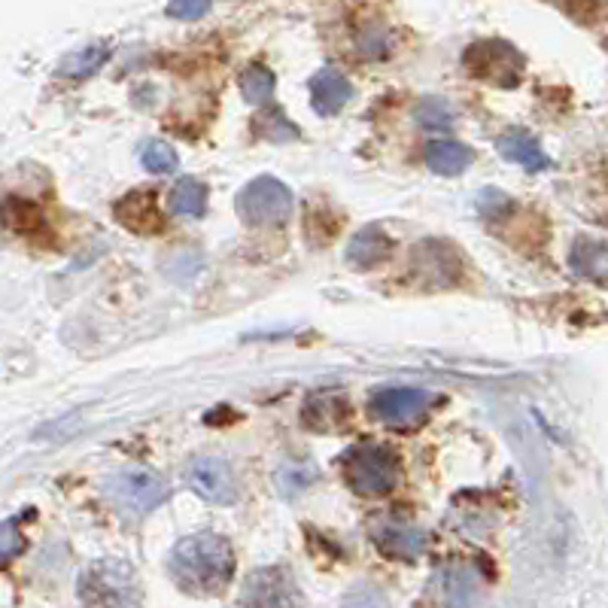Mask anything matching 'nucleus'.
<instances>
[{"instance_id":"obj_8","label":"nucleus","mask_w":608,"mask_h":608,"mask_svg":"<svg viewBox=\"0 0 608 608\" xmlns=\"http://www.w3.org/2000/svg\"><path fill=\"white\" fill-rule=\"evenodd\" d=\"M186 484L214 506H235L238 502V478L222 456H195L186 466Z\"/></svg>"},{"instance_id":"obj_3","label":"nucleus","mask_w":608,"mask_h":608,"mask_svg":"<svg viewBox=\"0 0 608 608\" xmlns=\"http://www.w3.org/2000/svg\"><path fill=\"white\" fill-rule=\"evenodd\" d=\"M79 596L89 608H134L140 599V587L134 572L126 563L101 560L79 578Z\"/></svg>"},{"instance_id":"obj_4","label":"nucleus","mask_w":608,"mask_h":608,"mask_svg":"<svg viewBox=\"0 0 608 608\" xmlns=\"http://www.w3.org/2000/svg\"><path fill=\"white\" fill-rule=\"evenodd\" d=\"M292 192L274 177H256L238 195V216L247 226H283L292 216Z\"/></svg>"},{"instance_id":"obj_2","label":"nucleus","mask_w":608,"mask_h":608,"mask_svg":"<svg viewBox=\"0 0 608 608\" xmlns=\"http://www.w3.org/2000/svg\"><path fill=\"white\" fill-rule=\"evenodd\" d=\"M344 478L359 496L390 493L402 481L399 456L383 444H356L344 456Z\"/></svg>"},{"instance_id":"obj_17","label":"nucleus","mask_w":608,"mask_h":608,"mask_svg":"<svg viewBox=\"0 0 608 608\" xmlns=\"http://www.w3.org/2000/svg\"><path fill=\"white\" fill-rule=\"evenodd\" d=\"M475 152L456 140H432L426 146V165L442 177H459L471 165Z\"/></svg>"},{"instance_id":"obj_29","label":"nucleus","mask_w":608,"mask_h":608,"mask_svg":"<svg viewBox=\"0 0 608 608\" xmlns=\"http://www.w3.org/2000/svg\"><path fill=\"white\" fill-rule=\"evenodd\" d=\"M387 46H390V43H387L383 34H371V31H366V34L359 37V50H362V55H374V58H378V55H387Z\"/></svg>"},{"instance_id":"obj_28","label":"nucleus","mask_w":608,"mask_h":608,"mask_svg":"<svg viewBox=\"0 0 608 608\" xmlns=\"http://www.w3.org/2000/svg\"><path fill=\"white\" fill-rule=\"evenodd\" d=\"M207 13H210V3H202V0H177L167 7L171 19H202Z\"/></svg>"},{"instance_id":"obj_6","label":"nucleus","mask_w":608,"mask_h":608,"mask_svg":"<svg viewBox=\"0 0 608 608\" xmlns=\"http://www.w3.org/2000/svg\"><path fill=\"white\" fill-rule=\"evenodd\" d=\"M463 64L469 67L471 76H478L484 83H493L499 89H514L523 74V55H520L506 40H481L471 43Z\"/></svg>"},{"instance_id":"obj_13","label":"nucleus","mask_w":608,"mask_h":608,"mask_svg":"<svg viewBox=\"0 0 608 608\" xmlns=\"http://www.w3.org/2000/svg\"><path fill=\"white\" fill-rule=\"evenodd\" d=\"M354 98V86L350 79L335 70V67H323L314 79H311V104L319 116L341 113L347 101Z\"/></svg>"},{"instance_id":"obj_5","label":"nucleus","mask_w":608,"mask_h":608,"mask_svg":"<svg viewBox=\"0 0 608 608\" xmlns=\"http://www.w3.org/2000/svg\"><path fill=\"white\" fill-rule=\"evenodd\" d=\"M107 496L131 518H146L167 499V484L146 469H122L104 484Z\"/></svg>"},{"instance_id":"obj_20","label":"nucleus","mask_w":608,"mask_h":608,"mask_svg":"<svg viewBox=\"0 0 608 608\" xmlns=\"http://www.w3.org/2000/svg\"><path fill=\"white\" fill-rule=\"evenodd\" d=\"M167 202H171V210L177 216H204V210H207V186L202 180L183 177L171 189Z\"/></svg>"},{"instance_id":"obj_24","label":"nucleus","mask_w":608,"mask_h":608,"mask_svg":"<svg viewBox=\"0 0 608 608\" xmlns=\"http://www.w3.org/2000/svg\"><path fill=\"white\" fill-rule=\"evenodd\" d=\"M314 466H307V463H286L283 469L278 471V487L283 496H295L302 493L307 484L314 481Z\"/></svg>"},{"instance_id":"obj_27","label":"nucleus","mask_w":608,"mask_h":608,"mask_svg":"<svg viewBox=\"0 0 608 608\" xmlns=\"http://www.w3.org/2000/svg\"><path fill=\"white\" fill-rule=\"evenodd\" d=\"M344 608H390L387 596L378 587H356L354 594L344 599Z\"/></svg>"},{"instance_id":"obj_9","label":"nucleus","mask_w":608,"mask_h":608,"mask_svg":"<svg viewBox=\"0 0 608 608\" xmlns=\"http://www.w3.org/2000/svg\"><path fill=\"white\" fill-rule=\"evenodd\" d=\"M298 590L286 569H259L247 578L241 608H298Z\"/></svg>"},{"instance_id":"obj_23","label":"nucleus","mask_w":608,"mask_h":608,"mask_svg":"<svg viewBox=\"0 0 608 608\" xmlns=\"http://www.w3.org/2000/svg\"><path fill=\"white\" fill-rule=\"evenodd\" d=\"M417 122L423 128H430V131H447V128H454V107L444 101V98H423L417 104Z\"/></svg>"},{"instance_id":"obj_21","label":"nucleus","mask_w":608,"mask_h":608,"mask_svg":"<svg viewBox=\"0 0 608 608\" xmlns=\"http://www.w3.org/2000/svg\"><path fill=\"white\" fill-rule=\"evenodd\" d=\"M274 86H278V79L274 74L268 70L265 64H250V67H243L241 74V91L247 104H265L271 95H274Z\"/></svg>"},{"instance_id":"obj_7","label":"nucleus","mask_w":608,"mask_h":608,"mask_svg":"<svg viewBox=\"0 0 608 608\" xmlns=\"http://www.w3.org/2000/svg\"><path fill=\"white\" fill-rule=\"evenodd\" d=\"M435 395L430 390H417V387H390V390H378L368 402V411L390 430H414L420 426L426 414H430Z\"/></svg>"},{"instance_id":"obj_10","label":"nucleus","mask_w":608,"mask_h":608,"mask_svg":"<svg viewBox=\"0 0 608 608\" xmlns=\"http://www.w3.org/2000/svg\"><path fill=\"white\" fill-rule=\"evenodd\" d=\"M374 545L395 560H417L426 551V532L405 520H378L371 526Z\"/></svg>"},{"instance_id":"obj_15","label":"nucleus","mask_w":608,"mask_h":608,"mask_svg":"<svg viewBox=\"0 0 608 608\" xmlns=\"http://www.w3.org/2000/svg\"><path fill=\"white\" fill-rule=\"evenodd\" d=\"M116 219L128 226L131 231H140V235H150V231H162V216H159V207H155V198L146 195V192H131L122 202L116 204Z\"/></svg>"},{"instance_id":"obj_1","label":"nucleus","mask_w":608,"mask_h":608,"mask_svg":"<svg viewBox=\"0 0 608 608\" xmlns=\"http://www.w3.org/2000/svg\"><path fill=\"white\" fill-rule=\"evenodd\" d=\"M171 578L192 596L219 594L235 575V551L222 535L198 532L174 545L167 560Z\"/></svg>"},{"instance_id":"obj_14","label":"nucleus","mask_w":608,"mask_h":608,"mask_svg":"<svg viewBox=\"0 0 608 608\" xmlns=\"http://www.w3.org/2000/svg\"><path fill=\"white\" fill-rule=\"evenodd\" d=\"M496 146H499V152L506 155L508 162L526 167L530 174H539V171H547V167H551L547 152L542 150V143L532 138L530 131H520V128L506 131L502 138L496 140Z\"/></svg>"},{"instance_id":"obj_16","label":"nucleus","mask_w":608,"mask_h":608,"mask_svg":"<svg viewBox=\"0 0 608 608\" xmlns=\"http://www.w3.org/2000/svg\"><path fill=\"white\" fill-rule=\"evenodd\" d=\"M350 420V405L341 393H314L304 405V423L317 432H332Z\"/></svg>"},{"instance_id":"obj_26","label":"nucleus","mask_w":608,"mask_h":608,"mask_svg":"<svg viewBox=\"0 0 608 608\" xmlns=\"http://www.w3.org/2000/svg\"><path fill=\"white\" fill-rule=\"evenodd\" d=\"M256 131H259V138L274 140V143L298 138V131L286 122V116L283 113H268L262 116V119H256Z\"/></svg>"},{"instance_id":"obj_18","label":"nucleus","mask_w":608,"mask_h":608,"mask_svg":"<svg viewBox=\"0 0 608 608\" xmlns=\"http://www.w3.org/2000/svg\"><path fill=\"white\" fill-rule=\"evenodd\" d=\"M569 265L578 278L608 280V247L599 241L578 238V241L572 243Z\"/></svg>"},{"instance_id":"obj_12","label":"nucleus","mask_w":608,"mask_h":608,"mask_svg":"<svg viewBox=\"0 0 608 608\" xmlns=\"http://www.w3.org/2000/svg\"><path fill=\"white\" fill-rule=\"evenodd\" d=\"M390 256H393V238H390L380 226H366L359 228L354 238H350L344 259H347L356 271H366V268L383 265Z\"/></svg>"},{"instance_id":"obj_25","label":"nucleus","mask_w":608,"mask_h":608,"mask_svg":"<svg viewBox=\"0 0 608 608\" xmlns=\"http://www.w3.org/2000/svg\"><path fill=\"white\" fill-rule=\"evenodd\" d=\"M25 551V535L19 530V520H3L0 523V566L10 563Z\"/></svg>"},{"instance_id":"obj_22","label":"nucleus","mask_w":608,"mask_h":608,"mask_svg":"<svg viewBox=\"0 0 608 608\" xmlns=\"http://www.w3.org/2000/svg\"><path fill=\"white\" fill-rule=\"evenodd\" d=\"M140 162H143V167L152 171V174H174L180 167V155L171 143H165V140H146V143L140 146Z\"/></svg>"},{"instance_id":"obj_19","label":"nucleus","mask_w":608,"mask_h":608,"mask_svg":"<svg viewBox=\"0 0 608 608\" xmlns=\"http://www.w3.org/2000/svg\"><path fill=\"white\" fill-rule=\"evenodd\" d=\"M107 58H110V46L107 43H91V46H83V50L64 55L62 64H58V76L83 79V76L98 74L104 64H107Z\"/></svg>"},{"instance_id":"obj_11","label":"nucleus","mask_w":608,"mask_h":608,"mask_svg":"<svg viewBox=\"0 0 608 608\" xmlns=\"http://www.w3.org/2000/svg\"><path fill=\"white\" fill-rule=\"evenodd\" d=\"M481 599V575L469 563H447L442 569L444 608H471Z\"/></svg>"}]
</instances>
